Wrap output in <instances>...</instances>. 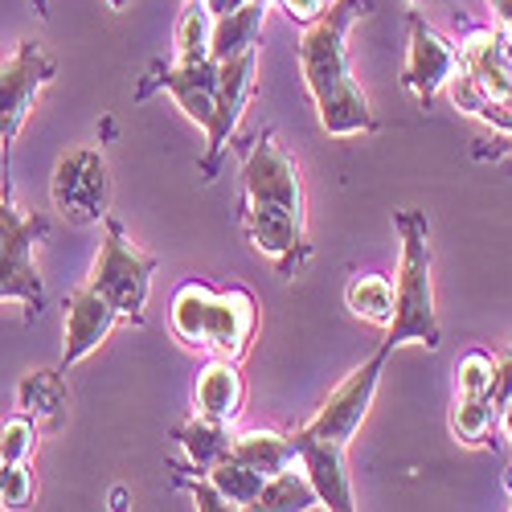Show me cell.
Returning <instances> with one entry per match:
<instances>
[{
  "instance_id": "484cf974",
  "label": "cell",
  "mask_w": 512,
  "mask_h": 512,
  "mask_svg": "<svg viewBox=\"0 0 512 512\" xmlns=\"http://www.w3.org/2000/svg\"><path fill=\"white\" fill-rule=\"evenodd\" d=\"M37 451V418L29 414H13L0 422V463H21V459H33Z\"/></svg>"
},
{
  "instance_id": "1f68e13d",
  "label": "cell",
  "mask_w": 512,
  "mask_h": 512,
  "mask_svg": "<svg viewBox=\"0 0 512 512\" xmlns=\"http://www.w3.org/2000/svg\"><path fill=\"white\" fill-rule=\"evenodd\" d=\"M492 13H496V29L508 37V46H512V0H488Z\"/></svg>"
},
{
  "instance_id": "44dd1931",
  "label": "cell",
  "mask_w": 512,
  "mask_h": 512,
  "mask_svg": "<svg viewBox=\"0 0 512 512\" xmlns=\"http://www.w3.org/2000/svg\"><path fill=\"white\" fill-rule=\"evenodd\" d=\"M345 304L357 320L386 328L394 316V283L386 275H353L345 287Z\"/></svg>"
},
{
  "instance_id": "d6a6232c",
  "label": "cell",
  "mask_w": 512,
  "mask_h": 512,
  "mask_svg": "<svg viewBox=\"0 0 512 512\" xmlns=\"http://www.w3.org/2000/svg\"><path fill=\"white\" fill-rule=\"evenodd\" d=\"M500 426H504V439H508V447H512V394H508V402H504V410H500Z\"/></svg>"
},
{
  "instance_id": "30bf717a",
  "label": "cell",
  "mask_w": 512,
  "mask_h": 512,
  "mask_svg": "<svg viewBox=\"0 0 512 512\" xmlns=\"http://www.w3.org/2000/svg\"><path fill=\"white\" fill-rule=\"evenodd\" d=\"M259 328V304L246 287H209L205 316H201V336L197 349L209 357H226L238 361Z\"/></svg>"
},
{
  "instance_id": "2e32d148",
  "label": "cell",
  "mask_w": 512,
  "mask_h": 512,
  "mask_svg": "<svg viewBox=\"0 0 512 512\" xmlns=\"http://www.w3.org/2000/svg\"><path fill=\"white\" fill-rule=\"evenodd\" d=\"M267 0H246L234 13L213 17V37H209V58L213 62H226L242 50H259V37H263V21H267Z\"/></svg>"
},
{
  "instance_id": "7c38bea8",
  "label": "cell",
  "mask_w": 512,
  "mask_h": 512,
  "mask_svg": "<svg viewBox=\"0 0 512 512\" xmlns=\"http://www.w3.org/2000/svg\"><path fill=\"white\" fill-rule=\"evenodd\" d=\"M123 316L103 300V295L91 287V283H82L78 291H70V300H66V324H62V336H66V345H62V361L58 369H74L78 361H87L103 340L115 332Z\"/></svg>"
},
{
  "instance_id": "ba28073f",
  "label": "cell",
  "mask_w": 512,
  "mask_h": 512,
  "mask_svg": "<svg viewBox=\"0 0 512 512\" xmlns=\"http://www.w3.org/2000/svg\"><path fill=\"white\" fill-rule=\"evenodd\" d=\"M54 205L66 213L70 222L87 226L103 222L107 205H111V177H107V160L99 148H74L58 160L54 181H50Z\"/></svg>"
},
{
  "instance_id": "83f0119b",
  "label": "cell",
  "mask_w": 512,
  "mask_h": 512,
  "mask_svg": "<svg viewBox=\"0 0 512 512\" xmlns=\"http://www.w3.org/2000/svg\"><path fill=\"white\" fill-rule=\"evenodd\" d=\"M33 500V467L21 463H0V508H25Z\"/></svg>"
},
{
  "instance_id": "5b68a950",
  "label": "cell",
  "mask_w": 512,
  "mask_h": 512,
  "mask_svg": "<svg viewBox=\"0 0 512 512\" xmlns=\"http://www.w3.org/2000/svg\"><path fill=\"white\" fill-rule=\"evenodd\" d=\"M50 234L46 218H25L13 205V193L0 201V300H17L25 304V316L33 320L46 308V287H41L37 263H33V246L37 238Z\"/></svg>"
},
{
  "instance_id": "4316f807",
  "label": "cell",
  "mask_w": 512,
  "mask_h": 512,
  "mask_svg": "<svg viewBox=\"0 0 512 512\" xmlns=\"http://www.w3.org/2000/svg\"><path fill=\"white\" fill-rule=\"evenodd\" d=\"M492 373H496V357L484 349L463 353L455 365V394H492Z\"/></svg>"
},
{
  "instance_id": "603a6c76",
  "label": "cell",
  "mask_w": 512,
  "mask_h": 512,
  "mask_svg": "<svg viewBox=\"0 0 512 512\" xmlns=\"http://www.w3.org/2000/svg\"><path fill=\"white\" fill-rule=\"evenodd\" d=\"M205 476L213 480V488L222 492V500H226L230 508H254V500H259V492H263V480H267V476L254 472V467L238 463L234 455L218 459Z\"/></svg>"
},
{
  "instance_id": "8fae6325",
  "label": "cell",
  "mask_w": 512,
  "mask_h": 512,
  "mask_svg": "<svg viewBox=\"0 0 512 512\" xmlns=\"http://www.w3.org/2000/svg\"><path fill=\"white\" fill-rule=\"evenodd\" d=\"M455 70H459L455 41L435 33L422 17H410V54H406V66H402V87L422 107H431L439 99V91L455 78Z\"/></svg>"
},
{
  "instance_id": "cb8c5ba5",
  "label": "cell",
  "mask_w": 512,
  "mask_h": 512,
  "mask_svg": "<svg viewBox=\"0 0 512 512\" xmlns=\"http://www.w3.org/2000/svg\"><path fill=\"white\" fill-rule=\"evenodd\" d=\"M205 300H209V283L205 279H185L173 295V308H168V324H173L177 340L185 349H197L201 336V316H205Z\"/></svg>"
},
{
  "instance_id": "7402d4cb",
  "label": "cell",
  "mask_w": 512,
  "mask_h": 512,
  "mask_svg": "<svg viewBox=\"0 0 512 512\" xmlns=\"http://www.w3.org/2000/svg\"><path fill=\"white\" fill-rule=\"evenodd\" d=\"M500 410L492 406V394H455L451 406V435L467 447H484L488 435L496 431Z\"/></svg>"
},
{
  "instance_id": "e0dca14e",
  "label": "cell",
  "mask_w": 512,
  "mask_h": 512,
  "mask_svg": "<svg viewBox=\"0 0 512 512\" xmlns=\"http://www.w3.org/2000/svg\"><path fill=\"white\" fill-rule=\"evenodd\" d=\"M66 402H70V390H66L62 369H37V373H25L17 381V410L29 414V418L62 426Z\"/></svg>"
},
{
  "instance_id": "52a82bcc",
  "label": "cell",
  "mask_w": 512,
  "mask_h": 512,
  "mask_svg": "<svg viewBox=\"0 0 512 512\" xmlns=\"http://www.w3.org/2000/svg\"><path fill=\"white\" fill-rule=\"evenodd\" d=\"M386 361H390L386 353L373 349V357L361 361L345 381H340V386L328 394V402L300 426V431H304V435H316V439H332V443H340V447H349V443L357 439V431H361V422H365L373 398H377L381 369H386Z\"/></svg>"
},
{
  "instance_id": "ffe728a7",
  "label": "cell",
  "mask_w": 512,
  "mask_h": 512,
  "mask_svg": "<svg viewBox=\"0 0 512 512\" xmlns=\"http://www.w3.org/2000/svg\"><path fill=\"white\" fill-rule=\"evenodd\" d=\"M308 508H324V504L300 463L267 476L259 500H254V512H308Z\"/></svg>"
},
{
  "instance_id": "9a60e30c",
  "label": "cell",
  "mask_w": 512,
  "mask_h": 512,
  "mask_svg": "<svg viewBox=\"0 0 512 512\" xmlns=\"http://www.w3.org/2000/svg\"><path fill=\"white\" fill-rule=\"evenodd\" d=\"M242 398H246V381L238 373V361L226 357H213L201 373H197V386H193V406L205 418H218V422H234L242 414Z\"/></svg>"
},
{
  "instance_id": "f1b7e54d",
  "label": "cell",
  "mask_w": 512,
  "mask_h": 512,
  "mask_svg": "<svg viewBox=\"0 0 512 512\" xmlns=\"http://www.w3.org/2000/svg\"><path fill=\"white\" fill-rule=\"evenodd\" d=\"M508 394H512V349L496 357V373H492V406L504 410Z\"/></svg>"
},
{
  "instance_id": "6da1fadb",
  "label": "cell",
  "mask_w": 512,
  "mask_h": 512,
  "mask_svg": "<svg viewBox=\"0 0 512 512\" xmlns=\"http://www.w3.org/2000/svg\"><path fill=\"white\" fill-rule=\"evenodd\" d=\"M242 234L283 279L300 275L312 254L300 168L279 148L271 127L242 144Z\"/></svg>"
},
{
  "instance_id": "d6986e66",
  "label": "cell",
  "mask_w": 512,
  "mask_h": 512,
  "mask_svg": "<svg viewBox=\"0 0 512 512\" xmlns=\"http://www.w3.org/2000/svg\"><path fill=\"white\" fill-rule=\"evenodd\" d=\"M230 455L246 467H254L259 476H275L283 467H295L300 455H295V439L279 435V431H242L230 443Z\"/></svg>"
},
{
  "instance_id": "8992f818",
  "label": "cell",
  "mask_w": 512,
  "mask_h": 512,
  "mask_svg": "<svg viewBox=\"0 0 512 512\" xmlns=\"http://www.w3.org/2000/svg\"><path fill=\"white\" fill-rule=\"evenodd\" d=\"M58 74L54 58H46V50L37 41H21V50L0 62V156H5V181L0 193H13V144L21 136V123L33 111L37 95L50 87Z\"/></svg>"
},
{
  "instance_id": "e575fe53",
  "label": "cell",
  "mask_w": 512,
  "mask_h": 512,
  "mask_svg": "<svg viewBox=\"0 0 512 512\" xmlns=\"http://www.w3.org/2000/svg\"><path fill=\"white\" fill-rule=\"evenodd\" d=\"M111 5H123V0H111Z\"/></svg>"
},
{
  "instance_id": "d4e9b609",
  "label": "cell",
  "mask_w": 512,
  "mask_h": 512,
  "mask_svg": "<svg viewBox=\"0 0 512 512\" xmlns=\"http://www.w3.org/2000/svg\"><path fill=\"white\" fill-rule=\"evenodd\" d=\"M209 37H213V13L205 0H189L181 21H177V54L173 62H197L209 58Z\"/></svg>"
},
{
  "instance_id": "f546056e",
  "label": "cell",
  "mask_w": 512,
  "mask_h": 512,
  "mask_svg": "<svg viewBox=\"0 0 512 512\" xmlns=\"http://www.w3.org/2000/svg\"><path fill=\"white\" fill-rule=\"evenodd\" d=\"M332 5V0H279V9H287V17L295 21V25H308V21H316L324 9Z\"/></svg>"
},
{
  "instance_id": "4fadbf2b",
  "label": "cell",
  "mask_w": 512,
  "mask_h": 512,
  "mask_svg": "<svg viewBox=\"0 0 512 512\" xmlns=\"http://www.w3.org/2000/svg\"><path fill=\"white\" fill-rule=\"evenodd\" d=\"M295 439V455H300V467L308 472L312 488L320 492V504L332 508V512H353L357 508V496H353V480H349V463H345V451L332 439H316V435H304V431H291Z\"/></svg>"
},
{
  "instance_id": "d590c367",
  "label": "cell",
  "mask_w": 512,
  "mask_h": 512,
  "mask_svg": "<svg viewBox=\"0 0 512 512\" xmlns=\"http://www.w3.org/2000/svg\"><path fill=\"white\" fill-rule=\"evenodd\" d=\"M0 201H5V193H0Z\"/></svg>"
},
{
  "instance_id": "ac0fdd59",
  "label": "cell",
  "mask_w": 512,
  "mask_h": 512,
  "mask_svg": "<svg viewBox=\"0 0 512 512\" xmlns=\"http://www.w3.org/2000/svg\"><path fill=\"white\" fill-rule=\"evenodd\" d=\"M173 439H177L181 451L189 455V467H193V472H209L213 463L230 455V443H234L230 422L205 418V414H193L189 422H181L177 431H173Z\"/></svg>"
},
{
  "instance_id": "836d02e7",
  "label": "cell",
  "mask_w": 512,
  "mask_h": 512,
  "mask_svg": "<svg viewBox=\"0 0 512 512\" xmlns=\"http://www.w3.org/2000/svg\"><path fill=\"white\" fill-rule=\"evenodd\" d=\"M33 13L37 17H50V0H33Z\"/></svg>"
},
{
  "instance_id": "7a4b0ae2",
  "label": "cell",
  "mask_w": 512,
  "mask_h": 512,
  "mask_svg": "<svg viewBox=\"0 0 512 512\" xmlns=\"http://www.w3.org/2000/svg\"><path fill=\"white\" fill-rule=\"evenodd\" d=\"M373 9V0H332V5L304 25L300 37V74L304 87L316 103L320 127L336 140L353 136H373L377 115L357 87V78L349 70V29Z\"/></svg>"
},
{
  "instance_id": "5bb4252c",
  "label": "cell",
  "mask_w": 512,
  "mask_h": 512,
  "mask_svg": "<svg viewBox=\"0 0 512 512\" xmlns=\"http://www.w3.org/2000/svg\"><path fill=\"white\" fill-rule=\"evenodd\" d=\"M148 87H160L177 99V107L201 127V132H209L213 123V107H218V62L213 58H197V62H168L156 70V78L148 82ZM144 87V91H148ZM140 91V95H144Z\"/></svg>"
},
{
  "instance_id": "3957f363",
  "label": "cell",
  "mask_w": 512,
  "mask_h": 512,
  "mask_svg": "<svg viewBox=\"0 0 512 512\" xmlns=\"http://www.w3.org/2000/svg\"><path fill=\"white\" fill-rule=\"evenodd\" d=\"M394 226L402 234V263L394 279V316L381 336V353L394 357L402 345H422V349H439L443 345V328L435 312V279H431V226L426 213L418 209H398Z\"/></svg>"
},
{
  "instance_id": "4dcf8cb0",
  "label": "cell",
  "mask_w": 512,
  "mask_h": 512,
  "mask_svg": "<svg viewBox=\"0 0 512 512\" xmlns=\"http://www.w3.org/2000/svg\"><path fill=\"white\" fill-rule=\"evenodd\" d=\"M476 115H480V119H488L492 127H500L504 136H512V107H480Z\"/></svg>"
},
{
  "instance_id": "277c9868",
  "label": "cell",
  "mask_w": 512,
  "mask_h": 512,
  "mask_svg": "<svg viewBox=\"0 0 512 512\" xmlns=\"http://www.w3.org/2000/svg\"><path fill=\"white\" fill-rule=\"evenodd\" d=\"M152 275H156V259L144 254L127 230L111 218H103V246L95 254V267L87 275V283L103 295V300L132 324H144V308H148V291H152Z\"/></svg>"
},
{
  "instance_id": "9c48e42d",
  "label": "cell",
  "mask_w": 512,
  "mask_h": 512,
  "mask_svg": "<svg viewBox=\"0 0 512 512\" xmlns=\"http://www.w3.org/2000/svg\"><path fill=\"white\" fill-rule=\"evenodd\" d=\"M254 74H259V50H242L226 62H218V107H213V123L205 132V160H201V177L213 181L218 177V160L226 156L242 111L254 95Z\"/></svg>"
}]
</instances>
